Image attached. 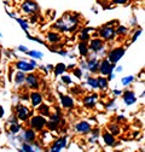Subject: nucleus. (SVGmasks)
I'll use <instances>...</instances> for the list:
<instances>
[{
  "mask_svg": "<svg viewBox=\"0 0 145 152\" xmlns=\"http://www.w3.org/2000/svg\"><path fill=\"white\" fill-rule=\"evenodd\" d=\"M35 139H36V133H35L34 129H27V130H24V133H23V140L26 142L30 144V142L35 141Z\"/></svg>",
  "mask_w": 145,
  "mask_h": 152,
  "instance_id": "14",
  "label": "nucleus"
},
{
  "mask_svg": "<svg viewBox=\"0 0 145 152\" xmlns=\"http://www.w3.org/2000/svg\"><path fill=\"white\" fill-rule=\"evenodd\" d=\"M21 9L27 15H33L39 11V5L36 4L35 0H24L21 5Z\"/></svg>",
  "mask_w": 145,
  "mask_h": 152,
  "instance_id": "2",
  "label": "nucleus"
},
{
  "mask_svg": "<svg viewBox=\"0 0 145 152\" xmlns=\"http://www.w3.org/2000/svg\"><path fill=\"white\" fill-rule=\"evenodd\" d=\"M24 80H26V74H24L23 71L18 70V72H17L16 76H15V82H16L17 85H21V83L24 82Z\"/></svg>",
  "mask_w": 145,
  "mask_h": 152,
  "instance_id": "23",
  "label": "nucleus"
},
{
  "mask_svg": "<svg viewBox=\"0 0 145 152\" xmlns=\"http://www.w3.org/2000/svg\"><path fill=\"white\" fill-rule=\"evenodd\" d=\"M97 98H98L97 94H92V96L85 97V98H83V104H85V106H87V107H93V106L96 105V103H97Z\"/></svg>",
  "mask_w": 145,
  "mask_h": 152,
  "instance_id": "17",
  "label": "nucleus"
},
{
  "mask_svg": "<svg viewBox=\"0 0 145 152\" xmlns=\"http://www.w3.org/2000/svg\"><path fill=\"white\" fill-rule=\"evenodd\" d=\"M98 68H99V61L97 58H92L87 62V70L89 72H96L98 71Z\"/></svg>",
  "mask_w": 145,
  "mask_h": 152,
  "instance_id": "16",
  "label": "nucleus"
},
{
  "mask_svg": "<svg viewBox=\"0 0 145 152\" xmlns=\"http://www.w3.org/2000/svg\"><path fill=\"white\" fill-rule=\"evenodd\" d=\"M79 51H80V54L81 56H87L88 54L89 48H88V45L86 44V41H81L79 44Z\"/></svg>",
  "mask_w": 145,
  "mask_h": 152,
  "instance_id": "24",
  "label": "nucleus"
},
{
  "mask_svg": "<svg viewBox=\"0 0 145 152\" xmlns=\"http://www.w3.org/2000/svg\"><path fill=\"white\" fill-rule=\"evenodd\" d=\"M108 76H109V77H108V79H106V80H108V81H111V80H114V79H115V75H114V74H113V72H110V74H109V75H108Z\"/></svg>",
  "mask_w": 145,
  "mask_h": 152,
  "instance_id": "44",
  "label": "nucleus"
},
{
  "mask_svg": "<svg viewBox=\"0 0 145 152\" xmlns=\"http://www.w3.org/2000/svg\"><path fill=\"white\" fill-rule=\"evenodd\" d=\"M15 20H16V22H17L18 24L21 26V28H22V29H23V30H24L26 33L28 31V23H27V22H26L24 20H22V18H18L17 16L15 17Z\"/></svg>",
  "mask_w": 145,
  "mask_h": 152,
  "instance_id": "28",
  "label": "nucleus"
},
{
  "mask_svg": "<svg viewBox=\"0 0 145 152\" xmlns=\"http://www.w3.org/2000/svg\"><path fill=\"white\" fill-rule=\"evenodd\" d=\"M122 70H123V68H122V66H117V68H116V71H117V72H121Z\"/></svg>",
  "mask_w": 145,
  "mask_h": 152,
  "instance_id": "50",
  "label": "nucleus"
},
{
  "mask_svg": "<svg viewBox=\"0 0 145 152\" xmlns=\"http://www.w3.org/2000/svg\"><path fill=\"white\" fill-rule=\"evenodd\" d=\"M74 66H75L74 64H70V65H68V66H67V69H74Z\"/></svg>",
  "mask_w": 145,
  "mask_h": 152,
  "instance_id": "51",
  "label": "nucleus"
},
{
  "mask_svg": "<svg viewBox=\"0 0 145 152\" xmlns=\"http://www.w3.org/2000/svg\"><path fill=\"white\" fill-rule=\"evenodd\" d=\"M21 151H26V152H33L34 151V148L28 144V142H26V144H22V148H21Z\"/></svg>",
  "mask_w": 145,
  "mask_h": 152,
  "instance_id": "34",
  "label": "nucleus"
},
{
  "mask_svg": "<svg viewBox=\"0 0 145 152\" xmlns=\"http://www.w3.org/2000/svg\"><path fill=\"white\" fill-rule=\"evenodd\" d=\"M62 82L63 83H67V85H71V79H70V76H62Z\"/></svg>",
  "mask_w": 145,
  "mask_h": 152,
  "instance_id": "37",
  "label": "nucleus"
},
{
  "mask_svg": "<svg viewBox=\"0 0 145 152\" xmlns=\"http://www.w3.org/2000/svg\"><path fill=\"white\" fill-rule=\"evenodd\" d=\"M9 122L10 123H17V117H15V116H12L10 120H9Z\"/></svg>",
  "mask_w": 145,
  "mask_h": 152,
  "instance_id": "47",
  "label": "nucleus"
},
{
  "mask_svg": "<svg viewBox=\"0 0 145 152\" xmlns=\"http://www.w3.org/2000/svg\"><path fill=\"white\" fill-rule=\"evenodd\" d=\"M29 116H30V111L27 106L17 105V118H20L21 121H28Z\"/></svg>",
  "mask_w": 145,
  "mask_h": 152,
  "instance_id": "8",
  "label": "nucleus"
},
{
  "mask_svg": "<svg viewBox=\"0 0 145 152\" xmlns=\"http://www.w3.org/2000/svg\"><path fill=\"white\" fill-rule=\"evenodd\" d=\"M26 82H27V85L31 88V89H36L39 87V81H38V76L36 75H34V74H29V75H27L26 76V80H24Z\"/></svg>",
  "mask_w": 145,
  "mask_h": 152,
  "instance_id": "11",
  "label": "nucleus"
},
{
  "mask_svg": "<svg viewBox=\"0 0 145 152\" xmlns=\"http://www.w3.org/2000/svg\"><path fill=\"white\" fill-rule=\"evenodd\" d=\"M16 68L20 70V71H23V72H30V71L34 70V66H33L29 62H27V61H24V59L18 61V62L16 63Z\"/></svg>",
  "mask_w": 145,
  "mask_h": 152,
  "instance_id": "10",
  "label": "nucleus"
},
{
  "mask_svg": "<svg viewBox=\"0 0 145 152\" xmlns=\"http://www.w3.org/2000/svg\"><path fill=\"white\" fill-rule=\"evenodd\" d=\"M122 98H123V102L126 105H132L137 102V98L132 91H124L122 94Z\"/></svg>",
  "mask_w": 145,
  "mask_h": 152,
  "instance_id": "12",
  "label": "nucleus"
},
{
  "mask_svg": "<svg viewBox=\"0 0 145 152\" xmlns=\"http://www.w3.org/2000/svg\"><path fill=\"white\" fill-rule=\"evenodd\" d=\"M29 99H30L31 105L34 107H38L42 103V97H41V94L38 93V92H31L30 96H29Z\"/></svg>",
  "mask_w": 145,
  "mask_h": 152,
  "instance_id": "13",
  "label": "nucleus"
},
{
  "mask_svg": "<svg viewBox=\"0 0 145 152\" xmlns=\"http://www.w3.org/2000/svg\"><path fill=\"white\" fill-rule=\"evenodd\" d=\"M87 83L89 87L92 88H98V83H97V79H93V77H88L87 79Z\"/></svg>",
  "mask_w": 145,
  "mask_h": 152,
  "instance_id": "32",
  "label": "nucleus"
},
{
  "mask_svg": "<svg viewBox=\"0 0 145 152\" xmlns=\"http://www.w3.org/2000/svg\"><path fill=\"white\" fill-rule=\"evenodd\" d=\"M97 83H98V88H100L102 91H105L108 88V80L103 76H99L97 79Z\"/></svg>",
  "mask_w": 145,
  "mask_h": 152,
  "instance_id": "22",
  "label": "nucleus"
},
{
  "mask_svg": "<svg viewBox=\"0 0 145 152\" xmlns=\"http://www.w3.org/2000/svg\"><path fill=\"white\" fill-rule=\"evenodd\" d=\"M124 52H126V50L123 47H117L115 50H111L108 54V61L110 62L111 64H116L122 58V56L124 54Z\"/></svg>",
  "mask_w": 145,
  "mask_h": 152,
  "instance_id": "3",
  "label": "nucleus"
},
{
  "mask_svg": "<svg viewBox=\"0 0 145 152\" xmlns=\"http://www.w3.org/2000/svg\"><path fill=\"white\" fill-rule=\"evenodd\" d=\"M114 107H115V100L110 102V103H109V105L106 106V109H108V110H114Z\"/></svg>",
  "mask_w": 145,
  "mask_h": 152,
  "instance_id": "42",
  "label": "nucleus"
},
{
  "mask_svg": "<svg viewBox=\"0 0 145 152\" xmlns=\"http://www.w3.org/2000/svg\"><path fill=\"white\" fill-rule=\"evenodd\" d=\"M46 124V120L44 118V116L39 115V116H34L31 120H30V127L34 129V130H42Z\"/></svg>",
  "mask_w": 145,
  "mask_h": 152,
  "instance_id": "6",
  "label": "nucleus"
},
{
  "mask_svg": "<svg viewBox=\"0 0 145 152\" xmlns=\"http://www.w3.org/2000/svg\"><path fill=\"white\" fill-rule=\"evenodd\" d=\"M54 69V75H63L64 71L67 70V65L64 63H58L56 66H53Z\"/></svg>",
  "mask_w": 145,
  "mask_h": 152,
  "instance_id": "21",
  "label": "nucleus"
},
{
  "mask_svg": "<svg viewBox=\"0 0 145 152\" xmlns=\"http://www.w3.org/2000/svg\"><path fill=\"white\" fill-rule=\"evenodd\" d=\"M3 116H4V109H3V106H0V118Z\"/></svg>",
  "mask_w": 145,
  "mask_h": 152,
  "instance_id": "48",
  "label": "nucleus"
},
{
  "mask_svg": "<svg viewBox=\"0 0 145 152\" xmlns=\"http://www.w3.org/2000/svg\"><path fill=\"white\" fill-rule=\"evenodd\" d=\"M133 81H134L133 76H126V77H122V79H121V83H122L123 86H128V85H131Z\"/></svg>",
  "mask_w": 145,
  "mask_h": 152,
  "instance_id": "30",
  "label": "nucleus"
},
{
  "mask_svg": "<svg viewBox=\"0 0 145 152\" xmlns=\"http://www.w3.org/2000/svg\"><path fill=\"white\" fill-rule=\"evenodd\" d=\"M123 120H124V116H123V115L117 116V121H119V122H121V121H123Z\"/></svg>",
  "mask_w": 145,
  "mask_h": 152,
  "instance_id": "49",
  "label": "nucleus"
},
{
  "mask_svg": "<svg viewBox=\"0 0 145 152\" xmlns=\"http://www.w3.org/2000/svg\"><path fill=\"white\" fill-rule=\"evenodd\" d=\"M98 133H99V130H98V129H94L92 137L89 138V142H96V141H97V139H98Z\"/></svg>",
  "mask_w": 145,
  "mask_h": 152,
  "instance_id": "35",
  "label": "nucleus"
},
{
  "mask_svg": "<svg viewBox=\"0 0 145 152\" xmlns=\"http://www.w3.org/2000/svg\"><path fill=\"white\" fill-rule=\"evenodd\" d=\"M74 75L76 76V77H79V79H81V76H82V70L81 69H74Z\"/></svg>",
  "mask_w": 145,
  "mask_h": 152,
  "instance_id": "38",
  "label": "nucleus"
},
{
  "mask_svg": "<svg viewBox=\"0 0 145 152\" xmlns=\"http://www.w3.org/2000/svg\"><path fill=\"white\" fill-rule=\"evenodd\" d=\"M103 140H104V142H105L108 146H114V145L116 144L114 135L111 134V133H109V132H104V133H103Z\"/></svg>",
  "mask_w": 145,
  "mask_h": 152,
  "instance_id": "19",
  "label": "nucleus"
},
{
  "mask_svg": "<svg viewBox=\"0 0 145 152\" xmlns=\"http://www.w3.org/2000/svg\"><path fill=\"white\" fill-rule=\"evenodd\" d=\"M80 40H81V41H87V40H89V34H88V31H87L85 28L81 30V34H80Z\"/></svg>",
  "mask_w": 145,
  "mask_h": 152,
  "instance_id": "31",
  "label": "nucleus"
},
{
  "mask_svg": "<svg viewBox=\"0 0 145 152\" xmlns=\"http://www.w3.org/2000/svg\"><path fill=\"white\" fill-rule=\"evenodd\" d=\"M18 51H21V52H23V53H27L29 50H28V47H26V46L21 45V46H18Z\"/></svg>",
  "mask_w": 145,
  "mask_h": 152,
  "instance_id": "41",
  "label": "nucleus"
},
{
  "mask_svg": "<svg viewBox=\"0 0 145 152\" xmlns=\"http://www.w3.org/2000/svg\"><path fill=\"white\" fill-rule=\"evenodd\" d=\"M79 18L78 16H74V15H65L63 16L59 21H57L56 23L53 24V28L54 29H58L59 31L62 33H71L76 30L78 26H79Z\"/></svg>",
  "mask_w": 145,
  "mask_h": 152,
  "instance_id": "1",
  "label": "nucleus"
},
{
  "mask_svg": "<svg viewBox=\"0 0 145 152\" xmlns=\"http://www.w3.org/2000/svg\"><path fill=\"white\" fill-rule=\"evenodd\" d=\"M52 52H56V53H58V54H61V56H68V52L67 51H62V50H59V51H52Z\"/></svg>",
  "mask_w": 145,
  "mask_h": 152,
  "instance_id": "43",
  "label": "nucleus"
},
{
  "mask_svg": "<svg viewBox=\"0 0 145 152\" xmlns=\"http://www.w3.org/2000/svg\"><path fill=\"white\" fill-rule=\"evenodd\" d=\"M29 63H30V64H31L34 68H36V66H38V63L35 62V59H34V58H33V59H30V61H29Z\"/></svg>",
  "mask_w": 145,
  "mask_h": 152,
  "instance_id": "45",
  "label": "nucleus"
},
{
  "mask_svg": "<svg viewBox=\"0 0 145 152\" xmlns=\"http://www.w3.org/2000/svg\"><path fill=\"white\" fill-rule=\"evenodd\" d=\"M115 31H116V35H126L127 31H128V29H127L126 27H123V26H120L117 29H115Z\"/></svg>",
  "mask_w": 145,
  "mask_h": 152,
  "instance_id": "33",
  "label": "nucleus"
},
{
  "mask_svg": "<svg viewBox=\"0 0 145 152\" xmlns=\"http://www.w3.org/2000/svg\"><path fill=\"white\" fill-rule=\"evenodd\" d=\"M59 97H61V103L64 107H72L74 106V99H72L71 97L69 96H63V94H59Z\"/></svg>",
  "mask_w": 145,
  "mask_h": 152,
  "instance_id": "18",
  "label": "nucleus"
},
{
  "mask_svg": "<svg viewBox=\"0 0 145 152\" xmlns=\"http://www.w3.org/2000/svg\"><path fill=\"white\" fill-rule=\"evenodd\" d=\"M22 129V126L18 124V123H11V127H10V132L12 134H17L18 132H21Z\"/></svg>",
  "mask_w": 145,
  "mask_h": 152,
  "instance_id": "29",
  "label": "nucleus"
},
{
  "mask_svg": "<svg viewBox=\"0 0 145 152\" xmlns=\"http://www.w3.org/2000/svg\"><path fill=\"white\" fill-rule=\"evenodd\" d=\"M30 16H31L30 17V23H36L38 22V16H36V13H33Z\"/></svg>",
  "mask_w": 145,
  "mask_h": 152,
  "instance_id": "39",
  "label": "nucleus"
},
{
  "mask_svg": "<svg viewBox=\"0 0 145 152\" xmlns=\"http://www.w3.org/2000/svg\"><path fill=\"white\" fill-rule=\"evenodd\" d=\"M113 3L116 4V5H121V4H127L128 0H113Z\"/></svg>",
  "mask_w": 145,
  "mask_h": 152,
  "instance_id": "40",
  "label": "nucleus"
},
{
  "mask_svg": "<svg viewBox=\"0 0 145 152\" xmlns=\"http://www.w3.org/2000/svg\"><path fill=\"white\" fill-rule=\"evenodd\" d=\"M67 137H61V138H58L56 141L53 142V145L51 146V148H50V151H52V152H59V151H62L65 146H67Z\"/></svg>",
  "mask_w": 145,
  "mask_h": 152,
  "instance_id": "7",
  "label": "nucleus"
},
{
  "mask_svg": "<svg viewBox=\"0 0 145 152\" xmlns=\"http://www.w3.org/2000/svg\"><path fill=\"white\" fill-rule=\"evenodd\" d=\"M46 69L51 70V69H53V65H51V64H50V65H47V66H46Z\"/></svg>",
  "mask_w": 145,
  "mask_h": 152,
  "instance_id": "52",
  "label": "nucleus"
},
{
  "mask_svg": "<svg viewBox=\"0 0 145 152\" xmlns=\"http://www.w3.org/2000/svg\"><path fill=\"white\" fill-rule=\"evenodd\" d=\"M113 93L115 94V96H120V94H122V91H120V89H114Z\"/></svg>",
  "mask_w": 145,
  "mask_h": 152,
  "instance_id": "46",
  "label": "nucleus"
},
{
  "mask_svg": "<svg viewBox=\"0 0 145 152\" xmlns=\"http://www.w3.org/2000/svg\"><path fill=\"white\" fill-rule=\"evenodd\" d=\"M108 129H109V133H111L114 137L117 135V134H120V128H119L117 124H109Z\"/></svg>",
  "mask_w": 145,
  "mask_h": 152,
  "instance_id": "27",
  "label": "nucleus"
},
{
  "mask_svg": "<svg viewBox=\"0 0 145 152\" xmlns=\"http://www.w3.org/2000/svg\"><path fill=\"white\" fill-rule=\"evenodd\" d=\"M26 54L30 56L31 58H34V59H41L42 57H44V54L41 52H39V51H28Z\"/></svg>",
  "mask_w": 145,
  "mask_h": 152,
  "instance_id": "26",
  "label": "nucleus"
},
{
  "mask_svg": "<svg viewBox=\"0 0 145 152\" xmlns=\"http://www.w3.org/2000/svg\"><path fill=\"white\" fill-rule=\"evenodd\" d=\"M103 40L102 39H93L91 40L89 42V48L92 50L93 52H99L102 48H103Z\"/></svg>",
  "mask_w": 145,
  "mask_h": 152,
  "instance_id": "15",
  "label": "nucleus"
},
{
  "mask_svg": "<svg viewBox=\"0 0 145 152\" xmlns=\"http://www.w3.org/2000/svg\"><path fill=\"white\" fill-rule=\"evenodd\" d=\"M114 69H115V64H111L108 59H103V62L99 63V68H98L102 76H108L110 72H113Z\"/></svg>",
  "mask_w": 145,
  "mask_h": 152,
  "instance_id": "5",
  "label": "nucleus"
},
{
  "mask_svg": "<svg viewBox=\"0 0 145 152\" xmlns=\"http://www.w3.org/2000/svg\"><path fill=\"white\" fill-rule=\"evenodd\" d=\"M47 39L51 44H57L61 41V36L57 34V33H54V31H50L47 34Z\"/></svg>",
  "mask_w": 145,
  "mask_h": 152,
  "instance_id": "20",
  "label": "nucleus"
},
{
  "mask_svg": "<svg viewBox=\"0 0 145 152\" xmlns=\"http://www.w3.org/2000/svg\"><path fill=\"white\" fill-rule=\"evenodd\" d=\"M143 33V29H138V30H135V33L133 34V37H132V42H134V41H137V39H138V36L140 35Z\"/></svg>",
  "mask_w": 145,
  "mask_h": 152,
  "instance_id": "36",
  "label": "nucleus"
},
{
  "mask_svg": "<svg viewBox=\"0 0 145 152\" xmlns=\"http://www.w3.org/2000/svg\"><path fill=\"white\" fill-rule=\"evenodd\" d=\"M39 112H40V115L41 116H50V107L45 104H40L39 105Z\"/></svg>",
  "mask_w": 145,
  "mask_h": 152,
  "instance_id": "25",
  "label": "nucleus"
},
{
  "mask_svg": "<svg viewBox=\"0 0 145 152\" xmlns=\"http://www.w3.org/2000/svg\"><path fill=\"white\" fill-rule=\"evenodd\" d=\"M75 129H76L78 133H80V134H87V133H89L91 130H92V127H91V124L88 122L81 121V122L76 123Z\"/></svg>",
  "mask_w": 145,
  "mask_h": 152,
  "instance_id": "9",
  "label": "nucleus"
},
{
  "mask_svg": "<svg viewBox=\"0 0 145 152\" xmlns=\"http://www.w3.org/2000/svg\"><path fill=\"white\" fill-rule=\"evenodd\" d=\"M99 35L104 40H114L116 36V31L111 26H104L99 29Z\"/></svg>",
  "mask_w": 145,
  "mask_h": 152,
  "instance_id": "4",
  "label": "nucleus"
}]
</instances>
